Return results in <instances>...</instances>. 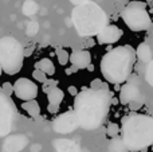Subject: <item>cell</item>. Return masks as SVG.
<instances>
[{"label":"cell","mask_w":153,"mask_h":152,"mask_svg":"<svg viewBox=\"0 0 153 152\" xmlns=\"http://www.w3.org/2000/svg\"><path fill=\"white\" fill-rule=\"evenodd\" d=\"M70 62L76 69H87L91 63V54L86 50H78L70 54Z\"/></svg>","instance_id":"7c38bea8"},{"label":"cell","mask_w":153,"mask_h":152,"mask_svg":"<svg viewBox=\"0 0 153 152\" xmlns=\"http://www.w3.org/2000/svg\"><path fill=\"white\" fill-rule=\"evenodd\" d=\"M121 18L132 31H146L152 27V19L146 10V4L140 0H133L122 10Z\"/></svg>","instance_id":"8992f818"},{"label":"cell","mask_w":153,"mask_h":152,"mask_svg":"<svg viewBox=\"0 0 153 152\" xmlns=\"http://www.w3.org/2000/svg\"><path fill=\"white\" fill-rule=\"evenodd\" d=\"M141 80L138 75H132L126 80V83L121 88L120 101L124 105H129L132 110H137L145 102V96L140 90Z\"/></svg>","instance_id":"52a82bcc"},{"label":"cell","mask_w":153,"mask_h":152,"mask_svg":"<svg viewBox=\"0 0 153 152\" xmlns=\"http://www.w3.org/2000/svg\"><path fill=\"white\" fill-rule=\"evenodd\" d=\"M152 55H153V51H152L151 46H149L148 43L143 42L138 45L137 50H136V57H137L141 62L148 63L149 61H152Z\"/></svg>","instance_id":"2e32d148"},{"label":"cell","mask_w":153,"mask_h":152,"mask_svg":"<svg viewBox=\"0 0 153 152\" xmlns=\"http://www.w3.org/2000/svg\"><path fill=\"white\" fill-rule=\"evenodd\" d=\"M74 5H78V4H83V3H87V1H91V0H70Z\"/></svg>","instance_id":"f546056e"},{"label":"cell","mask_w":153,"mask_h":152,"mask_svg":"<svg viewBox=\"0 0 153 152\" xmlns=\"http://www.w3.org/2000/svg\"><path fill=\"white\" fill-rule=\"evenodd\" d=\"M24 48L13 37L0 39V65L4 73L13 75L20 72L24 61Z\"/></svg>","instance_id":"5b68a950"},{"label":"cell","mask_w":153,"mask_h":152,"mask_svg":"<svg viewBox=\"0 0 153 152\" xmlns=\"http://www.w3.org/2000/svg\"><path fill=\"white\" fill-rule=\"evenodd\" d=\"M28 144V139L23 135H13L5 142L4 152H19Z\"/></svg>","instance_id":"4fadbf2b"},{"label":"cell","mask_w":153,"mask_h":152,"mask_svg":"<svg viewBox=\"0 0 153 152\" xmlns=\"http://www.w3.org/2000/svg\"><path fill=\"white\" fill-rule=\"evenodd\" d=\"M87 43H89V45H87V46H90V47H91V46H94V40H93V39H90V38H89V40H87Z\"/></svg>","instance_id":"4dcf8cb0"},{"label":"cell","mask_w":153,"mask_h":152,"mask_svg":"<svg viewBox=\"0 0 153 152\" xmlns=\"http://www.w3.org/2000/svg\"><path fill=\"white\" fill-rule=\"evenodd\" d=\"M71 73H73V69H71V67H70V69H67V70H66V74H71Z\"/></svg>","instance_id":"d6a6232c"},{"label":"cell","mask_w":153,"mask_h":152,"mask_svg":"<svg viewBox=\"0 0 153 152\" xmlns=\"http://www.w3.org/2000/svg\"><path fill=\"white\" fill-rule=\"evenodd\" d=\"M87 69H89V70H90V72H93V70H94V67H93V65H91V63H90V65H89V66H87Z\"/></svg>","instance_id":"1f68e13d"},{"label":"cell","mask_w":153,"mask_h":152,"mask_svg":"<svg viewBox=\"0 0 153 152\" xmlns=\"http://www.w3.org/2000/svg\"><path fill=\"white\" fill-rule=\"evenodd\" d=\"M1 72H3V69H1V65H0V74H1Z\"/></svg>","instance_id":"836d02e7"},{"label":"cell","mask_w":153,"mask_h":152,"mask_svg":"<svg viewBox=\"0 0 153 152\" xmlns=\"http://www.w3.org/2000/svg\"><path fill=\"white\" fill-rule=\"evenodd\" d=\"M145 80L151 86H153V61H149L145 69Z\"/></svg>","instance_id":"7402d4cb"},{"label":"cell","mask_w":153,"mask_h":152,"mask_svg":"<svg viewBox=\"0 0 153 152\" xmlns=\"http://www.w3.org/2000/svg\"><path fill=\"white\" fill-rule=\"evenodd\" d=\"M48 112L50 113H56L59 110V105H51V104H48Z\"/></svg>","instance_id":"83f0119b"},{"label":"cell","mask_w":153,"mask_h":152,"mask_svg":"<svg viewBox=\"0 0 153 152\" xmlns=\"http://www.w3.org/2000/svg\"><path fill=\"white\" fill-rule=\"evenodd\" d=\"M152 151H153V145H152Z\"/></svg>","instance_id":"e575fe53"},{"label":"cell","mask_w":153,"mask_h":152,"mask_svg":"<svg viewBox=\"0 0 153 152\" xmlns=\"http://www.w3.org/2000/svg\"><path fill=\"white\" fill-rule=\"evenodd\" d=\"M16 117V107L0 88V137L12 131Z\"/></svg>","instance_id":"ba28073f"},{"label":"cell","mask_w":153,"mask_h":152,"mask_svg":"<svg viewBox=\"0 0 153 152\" xmlns=\"http://www.w3.org/2000/svg\"><path fill=\"white\" fill-rule=\"evenodd\" d=\"M43 92L47 94L48 104L51 105H61V102L65 98V93L56 85H48L43 88Z\"/></svg>","instance_id":"5bb4252c"},{"label":"cell","mask_w":153,"mask_h":152,"mask_svg":"<svg viewBox=\"0 0 153 152\" xmlns=\"http://www.w3.org/2000/svg\"><path fill=\"white\" fill-rule=\"evenodd\" d=\"M22 11H23L24 15L31 16V15H34V13H36L38 4L34 1V0H27V1L23 4V7H22Z\"/></svg>","instance_id":"ffe728a7"},{"label":"cell","mask_w":153,"mask_h":152,"mask_svg":"<svg viewBox=\"0 0 153 152\" xmlns=\"http://www.w3.org/2000/svg\"><path fill=\"white\" fill-rule=\"evenodd\" d=\"M79 127V121L74 110L63 113L58 116L53 123V129L56 133H71Z\"/></svg>","instance_id":"9c48e42d"},{"label":"cell","mask_w":153,"mask_h":152,"mask_svg":"<svg viewBox=\"0 0 153 152\" xmlns=\"http://www.w3.org/2000/svg\"><path fill=\"white\" fill-rule=\"evenodd\" d=\"M38 30H39V24L36 22H30L26 28V32H27V35H35L38 32Z\"/></svg>","instance_id":"d4e9b609"},{"label":"cell","mask_w":153,"mask_h":152,"mask_svg":"<svg viewBox=\"0 0 153 152\" xmlns=\"http://www.w3.org/2000/svg\"><path fill=\"white\" fill-rule=\"evenodd\" d=\"M95 37L100 45H111L120 40V38L122 37V30L114 24H108Z\"/></svg>","instance_id":"8fae6325"},{"label":"cell","mask_w":153,"mask_h":152,"mask_svg":"<svg viewBox=\"0 0 153 152\" xmlns=\"http://www.w3.org/2000/svg\"><path fill=\"white\" fill-rule=\"evenodd\" d=\"M35 69H39L45 72L47 75H54L55 74V66H54L53 61L48 58H43L35 63Z\"/></svg>","instance_id":"d6986e66"},{"label":"cell","mask_w":153,"mask_h":152,"mask_svg":"<svg viewBox=\"0 0 153 152\" xmlns=\"http://www.w3.org/2000/svg\"><path fill=\"white\" fill-rule=\"evenodd\" d=\"M106 132H108V135L110 137H114V136H118L120 133V127L117 125V124L114 123H110L108 125V129H106Z\"/></svg>","instance_id":"603a6c76"},{"label":"cell","mask_w":153,"mask_h":152,"mask_svg":"<svg viewBox=\"0 0 153 152\" xmlns=\"http://www.w3.org/2000/svg\"><path fill=\"white\" fill-rule=\"evenodd\" d=\"M56 57H58V62L61 65H67V62L70 61V54L67 53L66 50H61V48H58L56 50Z\"/></svg>","instance_id":"44dd1931"},{"label":"cell","mask_w":153,"mask_h":152,"mask_svg":"<svg viewBox=\"0 0 153 152\" xmlns=\"http://www.w3.org/2000/svg\"><path fill=\"white\" fill-rule=\"evenodd\" d=\"M54 147L58 152H81V148L78 144L67 139L54 140Z\"/></svg>","instance_id":"9a60e30c"},{"label":"cell","mask_w":153,"mask_h":152,"mask_svg":"<svg viewBox=\"0 0 153 152\" xmlns=\"http://www.w3.org/2000/svg\"><path fill=\"white\" fill-rule=\"evenodd\" d=\"M136 63V50L129 45L118 47L106 53L101 59L102 77L110 83L126 82Z\"/></svg>","instance_id":"7a4b0ae2"},{"label":"cell","mask_w":153,"mask_h":152,"mask_svg":"<svg viewBox=\"0 0 153 152\" xmlns=\"http://www.w3.org/2000/svg\"><path fill=\"white\" fill-rule=\"evenodd\" d=\"M69 93L70 94H71V96H76V94H78V90H76V88H75V86H70V88H69Z\"/></svg>","instance_id":"f1b7e54d"},{"label":"cell","mask_w":153,"mask_h":152,"mask_svg":"<svg viewBox=\"0 0 153 152\" xmlns=\"http://www.w3.org/2000/svg\"><path fill=\"white\" fill-rule=\"evenodd\" d=\"M103 85H105V83H102V82H101V80H98V78H97V80H93L91 81L90 88H91V89H101Z\"/></svg>","instance_id":"4316f807"},{"label":"cell","mask_w":153,"mask_h":152,"mask_svg":"<svg viewBox=\"0 0 153 152\" xmlns=\"http://www.w3.org/2000/svg\"><path fill=\"white\" fill-rule=\"evenodd\" d=\"M24 110L28 113L31 117H39L40 115V105L38 104L36 100H30V101H23V105H22Z\"/></svg>","instance_id":"ac0fdd59"},{"label":"cell","mask_w":153,"mask_h":152,"mask_svg":"<svg viewBox=\"0 0 153 152\" xmlns=\"http://www.w3.org/2000/svg\"><path fill=\"white\" fill-rule=\"evenodd\" d=\"M1 90L4 92V94H7L8 97H11V94L13 93V85L10 82H4L1 86Z\"/></svg>","instance_id":"484cf974"},{"label":"cell","mask_w":153,"mask_h":152,"mask_svg":"<svg viewBox=\"0 0 153 152\" xmlns=\"http://www.w3.org/2000/svg\"><path fill=\"white\" fill-rule=\"evenodd\" d=\"M32 77H34V80L39 81V82H45V81L47 80V74H46L45 72H42V70H39V69H35L34 70Z\"/></svg>","instance_id":"cb8c5ba5"},{"label":"cell","mask_w":153,"mask_h":152,"mask_svg":"<svg viewBox=\"0 0 153 152\" xmlns=\"http://www.w3.org/2000/svg\"><path fill=\"white\" fill-rule=\"evenodd\" d=\"M121 137L129 152H145L153 145V117L148 115L124 117Z\"/></svg>","instance_id":"3957f363"},{"label":"cell","mask_w":153,"mask_h":152,"mask_svg":"<svg viewBox=\"0 0 153 152\" xmlns=\"http://www.w3.org/2000/svg\"><path fill=\"white\" fill-rule=\"evenodd\" d=\"M71 20L78 35L82 38L95 37L103 27L109 24L106 12L94 1L75 5L71 12Z\"/></svg>","instance_id":"277c9868"},{"label":"cell","mask_w":153,"mask_h":152,"mask_svg":"<svg viewBox=\"0 0 153 152\" xmlns=\"http://www.w3.org/2000/svg\"><path fill=\"white\" fill-rule=\"evenodd\" d=\"M111 96L108 86L101 89H83L75 96L74 112L78 117L79 127L86 131L100 128L106 118L111 105Z\"/></svg>","instance_id":"6da1fadb"},{"label":"cell","mask_w":153,"mask_h":152,"mask_svg":"<svg viewBox=\"0 0 153 152\" xmlns=\"http://www.w3.org/2000/svg\"><path fill=\"white\" fill-rule=\"evenodd\" d=\"M108 152H129V150L121 136H114L109 140Z\"/></svg>","instance_id":"e0dca14e"},{"label":"cell","mask_w":153,"mask_h":152,"mask_svg":"<svg viewBox=\"0 0 153 152\" xmlns=\"http://www.w3.org/2000/svg\"><path fill=\"white\" fill-rule=\"evenodd\" d=\"M38 86L28 78H19L13 83V93L22 101H30L36 98L38 96Z\"/></svg>","instance_id":"30bf717a"}]
</instances>
